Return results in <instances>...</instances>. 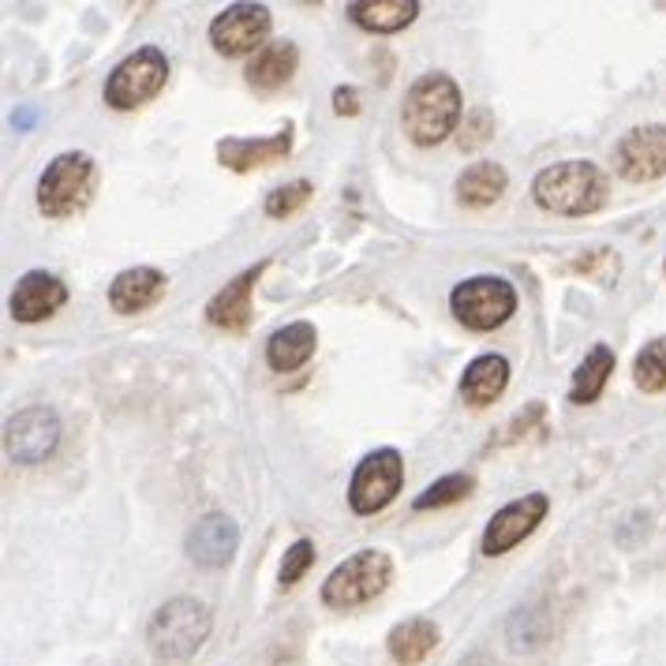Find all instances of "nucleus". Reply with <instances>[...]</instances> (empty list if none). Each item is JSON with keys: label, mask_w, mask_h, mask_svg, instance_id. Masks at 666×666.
Returning <instances> with one entry per match:
<instances>
[{"label": "nucleus", "mask_w": 666, "mask_h": 666, "mask_svg": "<svg viewBox=\"0 0 666 666\" xmlns=\"http://www.w3.org/2000/svg\"><path fill=\"white\" fill-rule=\"evenodd\" d=\"M389 584H394V558L378 547H367L330 569V577L322 580V603L333 611H356L375 603Z\"/></svg>", "instance_id": "5"}, {"label": "nucleus", "mask_w": 666, "mask_h": 666, "mask_svg": "<svg viewBox=\"0 0 666 666\" xmlns=\"http://www.w3.org/2000/svg\"><path fill=\"white\" fill-rule=\"evenodd\" d=\"M461 87L445 72H427L408 87L401 106V128L416 147H439L461 128Z\"/></svg>", "instance_id": "2"}, {"label": "nucleus", "mask_w": 666, "mask_h": 666, "mask_svg": "<svg viewBox=\"0 0 666 666\" xmlns=\"http://www.w3.org/2000/svg\"><path fill=\"white\" fill-rule=\"evenodd\" d=\"M169 278L154 266H131V270H120L109 284V308L117 315H142L154 303L165 297Z\"/></svg>", "instance_id": "17"}, {"label": "nucleus", "mask_w": 666, "mask_h": 666, "mask_svg": "<svg viewBox=\"0 0 666 666\" xmlns=\"http://www.w3.org/2000/svg\"><path fill=\"white\" fill-rule=\"evenodd\" d=\"M509 386V359L498 352H483L475 356L461 375V401L472 408H487L506 394Z\"/></svg>", "instance_id": "19"}, {"label": "nucleus", "mask_w": 666, "mask_h": 666, "mask_svg": "<svg viewBox=\"0 0 666 666\" xmlns=\"http://www.w3.org/2000/svg\"><path fill=\"white\" fill-rule=\"evenodd\" d=\"M68 303V284H64L56 273L45 270H26L23 278L15 281L12 300H8V311H12L15 322L23 326H34V322L53 319L56 311Z\"/></svg>", "instance_id": "13"}, {"label": "nucleus", "mask_w": 666, "mask_h": 666, "mask_svg": "<svg viewBox=\"0 0 666 666\" xmlns=\"http://www.w3.org/2000/svg\"><path fill=\"white\" fill-rule=\"evenodd\" d=\"M614 348L611 345H595L588 352L584 359H580V367L573 370V386H569V401L573 405H592L599 401V394L606 389L614 375Z\"/></svg>", "instance_id": "24"}, {"label": "nucleus", "mask_w": 666, "mask_h": 666, "mask_svg": "<svg viewBox=\"0 0 666 666\" xmlns=\"http://www.w3.org/2000/svg\"><path fill=\"white\" fill-rule=\"evenodd\" d=\"M262 273L266 262H255L244 273H236L233 281H225V289H217L206 303V322L225 333H244L247 322H251V292Z\"/></svg>", "instance_id": "16"}, {"label": "nucleus", "mask_w": 666, "mask_h": 666, "mask_svg": "<svg viewBox=\"0 0 666 666\" xmlns=\"http://www.w3.org/2000/svg\"><path fill=\"white\" fill-rule=\"evenodd\" d=\"M531 198H536V206H544L547 214L588 217L606 206L611 180H606V173L595 161L569 158V161H558V165L539 169L536 180H531Z\"/></svg>", "instance_id": "1"}, {"label": "nucleus", "mask_w": 666, "mask_h": 666, "mask_svg": "<svg viewBox=\"0 0 666 666\" xmlns=\"http://www.w3.org/2000/svg\"><path fill=\"white\" fill-rule=\"evenodd\" d=\"M420 15L416 0H352L348 19L367 34H397Z\"/></svg>", "instance_id": "23"}, {"label": "nucleus", "mask_w": 666, "mask_h": 666, "mask_svg": "<svg viewBox=\"0 0 666 666\" xmlns=\"http://www.w3.org/2000/svg\"><path fill=\"white\" fill-rule=\"evenodd\" d=\"M550 513V498L544 491H528L525 498H513L506 502L494 517L487 520L483 528V539H480V550L487 558H502L509 555L513 547H520L525 539L536 531L539 525L547 520Z\"/></svg>", "instance_id": "10"}, {"label": "nucleus", "mask_w": 666, "mask_h": 666, "mask_svg": "<svg viewBox=\"0 0 666 666\" xmlns=\"http://www.w3.org/2000/svg\"><path fill=\"white\" fill-rule=\"evenodd\" d=\"M544 412H547L544 401H531L525 412H517V416H513V420L506 423V434H498V439H494V445H506V442H513V439H520V434H528L531 427L544 420Z\"/></svg>", "instance_id": "32"}, {"label": "nucleus", "mask_w": 666, "mask_h": 666, "mask_svg": "<svg viewBox=\"0 0 666 666\" xmlns=\"http://www.w3.org/2000/svg\"><path fill=\"white\" fill-rule=\"evenodd\" d=\"M494 139V112L491 109H472L464 123L456 128V147H461V154H475L480 147H487Z\"/></svg>", "instance_id": "30"}, {"label": "nucleus", "mask_w": 666, "mask_h": 666, "mask_svg": "<svg viewBox=\"0 0 666 666\" xmlns=\"http://www.w3.org/2000/svg\"><path fill=\"white\" fill-rule=\"evenodd\" d=\"M214 630V614L203 599L176 595L161 603L147 622V644L158 663H184L203 648Z\"/></svg>", "instance_id": "3"}, {"label": "nucleus", "mask_w": 666, "mask_h": 666, "mask_svg": "<svg viewBox=\"0 0 666 666\" xmlns=\"http://www.w3.org/2000/svg\"><path fill=\"white\" fill-rule=\"evenodd\" d=\"M300 53L292 42H270L262 53L251 56V64L244 68L247 87L255 94H278L281 87H289L292 75H297Z\"/></svg>", "instance_id": "20"}, {"label": "nucleus", "mask_w": 666, "mask_h": 666, "mask_svg": "<svg viewBox=\"0 0 666 666\" xmlns=\"http://www.w3.org/2000/svg\"><path fill=\"white\" fill-rule=\"evenodd\" d=\"M311 566H315V544H311V539H297L281 558V569H278L281 588H297L300 580L308 577Z\"/></svg>", "instance_id": "31"}, {"label": "nucleus", "mask_w": 666, "mask_h": 666, "mask_svg": "<svg viewBox=\"0 0 666 666\" xmlns=\"http://www.w3.org/2000/svg\"><path fill=\"white\" fill-rule=\"evenodd\" d=\"M405 483V461L394 445H383V450H370L364 461L356 464L348 483V506L359 517H375L383 513L389 502L401 494Z\"/></svg>", "instance_id": "8"}, {"label": "nucleus", "mask_w": 666, "mask_h": 666, "mask_svg": "<svg viewBox=\"0 0 666 666\" xmlns=\"http://www.w3.org/2000/svg\"><path fill=\"white\" fill-rule=\"evenodd\" d=\"M509 187V176L498 161H475L456 176V203L469 206V211H487L498 203Z\"/></svg>", "instance_id": "22"}, {"label": "nucleus", "mask_w": 666, "mask_h": 666, "mask_svg": "<svg viewBox=\"0 0 666 666\" xmlns=\"http://www.w3.org/2000/svg\"><path fill=\"white\" fill-rule=\"evenodd\" d=\"M633 383L644 394H663L666 389V337L648 341L633 359Z\"/></svg>", "instance_id": "27"}, {"label": "nucleus", "mask_w": 666, "mask_h": 666, "mask_svg": "<svg viewBox=\"0 0 666 666\" xmlns=\"http://www.w3.org/2000/svg\"><path fill=\"white\" fill-rule=\"evenodd\" d=\"M94 187H98V161L87 150H64L37 176V211L53 222L75 217L90 206Z\"/></svg>", "instance_id": "4"}, {"label": "nucleus", "mask_w": 666, "mask_h": 666, "mask_svg": "<svg viewBox=\"0 0 666 666\" xmlns=\"http://www.w3.org/2000/svg\"><path fill=\"white\" fill-rule=\"evenodd\" d=\"M472 491H475V480H472L469 472H450V475H442V480H434L423 494H416L412 509L416 513H427V509L456 506V502H464Z\"/></svg>", "instance_id": "25"}, {"label": "nucleus", "mask_w": 666, "mask_h": 666, "mask_svg": "<svg viewBox=\"0 0 666 666\" xmlns=\"http://www.w3.org/2000/svg\"><path fill=\"white\" fill-rule=\"evenodd\" d=\"M333 112H337V117H356V112H359V90L356 87H337V90H333Z\"/></svg>", "instance_id": "33"}, {"label": "nucleus", "mask_w": 666, "mask_h": 666, "mask_svg": "<svg viewBox=\"0 0 666 666\" xmlns=\"http://www.w3.org/2000/svg\"><path fill=\"white\" fill-rule=\"evenodd\" d=\"M442 633L439 625L431 622V617L416 614V617H405V622H397L394 630L386 636V648H389V659L397 666H420L427 663V655L439 648Z\"/></svg>", "instance_id": "21"}, {"label": "nucleus", "mask_w": 666, "mask_h": 666, "mask_svg": "<svg viewBox=\"0 0 666 666\" xmlns=\"http://www.w3.org/2000/svg\"><path fill=\"white\" fill-rule=\"evenodd\" d=\"M663 273H666V262H663Z\"/></svg>", "instance_id": "34"}, {"label": "nucleus", "mask_w": 666, "mask_h": 666, "mask_svg": "<svg viewBox=\"0 0 666 666\" xmlns=\"http://www.w3.org/2000/svg\"><path fill=\"white\" fill-rule=\"evenodd\" d=\"M311 195H315V184H311V180H289V184L273 187V192L266 195L262 211L270 217H292L311 203Z\"/></svg>", "instance_id": "28"}, {"label": "nucleus", "mask_w": 666, "mask_h": 666, "mask_svg": "<svg viewBox=\"0 0 666 666\" xmlns=\"http://www.w3.org/2000/svg\"><path fill=\"white\" fill-rule=\"evenodd\" d=\"M169 83V56L158 45H142L131 56H123L106 79V106L117 112L142 109L154 101Z\"/></svg>", "instance_id": "6"}, {"label": "nucleus", "mask_w": 666, "mask_h": 666, "mask_svg": "<svg viewBox=\"0 0 666 666\" xmlns=\"http://www.w3.org/2000/svg\"><path fill=\"white\" fill-rule=\"evenodd\" d=\"M569 270L584 273V278H592L599 284H614L617 270H622V259H617V251H611V247H592V251L577 255V259L569 262Z\"/></svg>", "instance_id": "29"}, {"label": "nucleus", "mask_w": 666, "mask_h": 666, "mask_svg": "<svg viewBox=\"0 0 666 666\" xmlns=\"http://www.w3.org/2000/svg\"><path fill=\"white\" fill-rule=\"evenodd\" d=\"M270 26H273V15L266 4H247V0H240V4H228L225 12H217L211 19V45L214 53L222 56H247V53H262L266 37H270Z\"/></svg>", "instance_id": "9"}, {"label": "nucleus", "mask_w": 666, "mask_h": 666, "mask_svg": "<svg viewBox=\"0 0 666 666\" xmlns=\"http://www.w3.org/2000/svg\"><path fill=\"white\" fill-rule=\"evenodd\" d=\"M450 311L464 330L491 333L513 319V311H517V289H513L506 278L480 273V278L461 281L450 292Z\"/></svg>", "instance_id": "7"}, {"label": "nucleus", "mask_w": 666, "mask_h": 666, "mask_svg": "<svg viewBox=\"0 0 666 666\" xmlns=\"http://www.w3.org/2000/svg\"><path fill=\"white\" fill-rule=\"evenodd\" d=\"M61 416L45 405H31L4 423V453L15 464H42L61 445Z\"/></svg>", "instance_id": "11"}, {"label": "nucleus", "mask_w": 666, "mask_h": 666, "mask_svg": "<svg viewBox=\"0 0 666 666\" xmlns=\"http://www.w3.org/2000/svg\"><path fill=\"white\" fill-rule=\"evenodd\" d=\"M292 123H284L281 131L273 136H262V139H240V136H228V139H217L214 154L222 161L225 169L233 173H251V169H262V165H278L292 154Z\"/></svg>", "instance_id": "14"}, {"label": "nucleus", "mask_w": 666, "mask_h": 666, "mask_svg": "<svg viewBox=\"0 0 666 666\" xmlns=\"http://www.w3.org/2000/svg\"><path fill=\"white\" fill-rule=\"evenodd\" d=\"M509 648L513 652H536L539 644H547L550 636V617L539 606H528V611H517L506 625Z\"/></svg>", "instance_id": "26"}, {"label": "nucleus", "mask_w": 666, "mask_h": 666, "mask_svg": "<svg viewBox=\"0 0 666 666\" xmlns=\"http://www.w3.org/2000/svg\"><path fill=\"white\" fill-rule=\"evenodd\" d=\"M187 558L198 569H225L233 561L236 547H240V528L228 513H206L203 520H195V528L187 531Z\"/></svg>", "instance_id": "15"}, {"label": "nucleus", "mask_w": 666, "mask_h": 666, "mask_svg": "<svg viewBox=\"0 0 666 666\" xmlns=\"http://www.w3.org/2000/svg\"><path fill=\"white\" fill-rule=\"evenodd\" d=\"M614 169L630 184H652L666 176V123L630 128L614 147Z\"/></svg>", "instance_id": "12"}, {"label": "nucleus", "mask_w": 666, "mask_h": 666, "mask_svg": "<svg viewBox=\"0 0 666 666\" xmlns=\"http://www.w3.org/2000/svg\"><path fill=\"white\" fill-rule=\"evenodd\" d=\"M319 348V330L315 322L308 319H297V322H284L270 333V341H266V364L270 370H278V375H289V370H300L308 364L311 356H315Z\"/></svg>", "instance_id": "18"}]
</instances>
